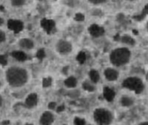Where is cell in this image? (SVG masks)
Listing matches in <instances>:
<instances>
[{"label": "cell", "instance_id": "34", "mask_svg": "<svg viewBox=\"0 0 148 125\" xmlns=\"http://www.w3.org/2000/svg\"><path fill=\"white\" fill-rule=\"evenodd\" d=\"M139 125H148V123L147 122H142V123H140Z\"/></svg>", "mask_w": 148, "mask_h": 125}, {"label": "cell", "instance_id": "15", "mask_svg": "<svg viewBox=\"0 0 148 125\" xmlns=\"http://www.w3.org/2000/svg\"><path fill=\"white\" fill-rule=\"evenodd\" d=\"M43 27L48 34H51L55 28V24L52 21H48L43 24Z\"/></svg>", "mask_w": 148, "mask_h": 125}, {"label": "cell", "instance_id": "2", "mask_svg": "<svg viewBox=\"0 0 148 125\" xmlns=\"http://www.w3.org/2000/svg\"><path fill=\"white\" fill-rule=\"evenodd\" d=\"M131 52L126 48H119L113 50L110 55V60L114 66L119 67L130 61Z\"/></svg>", "mask_w": 148, "mask_h": 125}, {"label": "cell", "instance_id": "35", "mask_svg": "<svg viewBox=\"0 0 148 125\" xmlns=\"http://www.w3.org/2000/svg\"><path fill=\"white\" fill-rule=\"evenodd\" d=\"M133 33H134V34H135V35H137L138 34V32L137 31H136V30H134Z\"/></svg>", "mask_w": 148, "mask_h": 125}, {"label": "cell", "instance_id": "32", "mask_svg": "<svg viewBox=\"0 0 148 125\" xmlns=\"http://www.w3.org/2000/svg\"><path fill=\"white\" fill-rule=\"evenodd\" d=\"M10 121L6 120H4L1 122V124H2V125H8V124H10Z\"/></svg>", "mask_w": 148, "mask_h": 125}, {"label": "cell", "instance_id": "5", "mask_svg": "<svg viewBox=\"0 0 148 125\" xmlns=\"http://www.w3.org/2000/svg\"><path fill=\"white\" fill-rule=\"evenodd\" d=\"M57 52L61 55H66L71 52L72 46L69 41L64 40H60L56 45Z\"/></svg>", "mask_w": 148, "mask_h": 125}, {"label": "cell", "instance_id": "1", "mask_svg": "<svg viewBox=\"0 0 148 125\" xmlns=\"http://www.w3.org/2000/svg\"><path fill=\"white\" fill-rule=\"evenodd\" d=\"M7 81L13 87L24 86L28 80V74L26 69L19 67H12L6 72Z\"/></svg>", "mask_w": 148, "mask_h": 125}, {"label": "cell", "instance_id": "3", "mask_svg": "<svg viewBox=\"0 0 148 125\" xmlns=\"http://www.w3.org/2000/svg\"><path fill=\"white\" fill-rule=\"evenodd\" d=\"M123 87L135 91L136 94L142 93L144 89V85L141 79L137 77H129L122 83Z\"/></svg>", "mask_w": 148, "mask_h": 125}, {"label": "cell", "instance_id": "31", "mask_svg": "<svg viewBox=\"0 0 148 125\" xmlns=\"http://www.w3.org/2000/svg\"><path fill=\"white\" fill-rule=\"evenodd\" d=\"M68 66H66L64 67L63 68V70H62V72H63V73L64 74L66 75L67 73V71H68Z\"/></svg>", "mask_w": 148, "mask_h": 125}, {"label": "cell", "instance_id": "6", "mask_svg": "<svg viewBox=\"0 0 148 125\" xmlns=\"http://www.w3.org/2000/svg\"><path fill=\"white\" fill-rule=\"evenodd\" d=\"M88 30L90 34L95 38H98L103 36L105 32L103 28L97 24L91 25L88 28Z\"/></svg>", "mask_w": 148, "mask_h": 125}, {"label": "cell", "instance_id": "11", "mask_svg": "<svg viewBox=\"0 0 148 125\" xmlns=\"http://www.w3.org/2000/svg\"><path fill=\"white\" fill-rule=\"evenodd\" d=\"M103 95L104 98L109 102H111L114 99L116 93L114 90L108 87H105L103 88Z\"/></svg>", "mask_w": 148, "mask_h": 125}, {"label": "cell", "instance_id": "24", "mask_svg": "<svg viewBox=\"0 0 148 125\" xmlns=\"http://www.w3.org/2000/svg\"><path fill=\"white\" fill-rule=\"evenodd\" d=\"M0 64L2 66H6L8 64V55H0Z\"/></svg>", "mask_w": 148, "mask_h": 125}, {"label": "cell", "instance_id": "21", "mask_svg": "<svg viewBox=\"0 0 148 125\" xmlns=\"http://www.w3.org/2000/svg\"><path fill=\"white\" fill-rule=\"evenodd\" d=\"M83 88L88 92H92L95 90V87L87 81H84L82 84Z\"/></svg>", "mask_w": 148, "mask_h": 125}, {"label": "cell", "instance_id": "36", "mask_svg": "<svg viewBox=\"0 0 148 125\" xmlns=\"http://www.w3.org/2000/svg\"><path fill=\"white\" fill-rule=\"evenodd\" d=\"M129 1H134V0H129Z\"/></svg>", "mask_w": 148, "mask_h": 125}, {"label": "cell", "instance_id": "30", "mask_svg": "<svg viewBox=\"0 0 148 125\" xmlns=\"http://www.w3.org/2000/svg\"><path fill=\"white\" fill-rule=\"evenodd\" d=\"M65 109V106L64 105H63L61 106H59L57 108V112L58 113H60V112H62L64 111Z\"/></svg>", "mask_w": 148, "mask_h": 125}, {"label": "cell", "instance_id": "19", "mask_svg": "<svg viewBox=\"0 0 148 125\" xmlns=\"http://www.w3.org/2000/svg\"><path fill=\"white\" fill-rule=\"evenodd\" d=\"M121 103L123 106L128 107L133 104V101L132 99L127 96H123L121 100Z\"/></svg>", "mask_w": 148, "mask_h": 125}, {"label": "cell", "instance_id": "37", "mask_svg": "<svg viewBox=\"0 0 148 125\" xmlns=\"http://www.w3.org/2000/svg\"><path fill=\"white\" fill-rule=\"evenodd\" d=\"M52 1H58V0H52Z\"/></svg>", "mask_w": 148, "mask_h": 125}, {"label": "cell", "instance_id": "33", "mask_svg": "<svg viewBox=\"0 0 148 125\" xmlns=\"http://www.w3.org/2000/svg\"><path fill=\"white\" fill-rule=\"evenodd\" d=\"M2 103H3V99L2 96L0 95V107L2 106Z\"/></svg>", "mask_w": 148, "mask_h": 125}, {"label": "cell", "instance_id": "16", "mask_svg": "<svg viewBox=\"0 0 148 125\" xmlns=\"http://www.w3.org/2000/svg\"><path fill=\"white\" fill-rule=\"evenodd\" d=\"M77 81L75 77L71 76L64 81V84L68 88H74L77 86Z\"/></svg>", "mask_w": 148, "mask_h": 125}, {"label": "cell", "instance_id": "25", "mask_svg": "<svg viewBox=\"0 0 148 125\" xmlns=\"http://www.w3.org/2000/svg\"><path fill=\"white\" fill-rule=\"evenodd\" d=\"M7 39V35L4 30L0 29V44L5 42Z\"/></svg>", "mask_w": 148, "mask_h": 125}, {"label": "cell", "instance_id": "20", "mask_svg": "<svg viewBox=\"0 0 148 125\" xmlns=\"http://www.w3.org/2000/svg\"><path fill=\"white\" fill-rule=\"evenodd\" d=\"M76 60L80 64H83L86 60V55L85 53L83 51H81L79 53L76 57Z\"/></svg>", "mask_w": 148, "mask_h": 125}, {"label": "cell", "instance_id": "4", "mask_svg": "<svg viewBox=\"0 0 148 125\" xmlns=\"http://www.w3.org/2000/svg\"><path fill=\"white\" fill-rule=\"evenodd\" d=\"M94 120L99 125H109L112 121V114L107 109L97 108L93 113Z\"/></svg>", "mask_w": 148, "mask_h": 125}, {"label": "cell", "instance_id": "9", "mask_svg": "<svg viewBox=\"0 0 148 125\" xmlns=\"http://www.w3.org/2000/svg\"><path fill=\"white\" fill-rule=\"evenodd\" d=\"M18 45L23 49L31 50L34 47V42L32 39L27 38H22L18 41Z\"/></svg>", "mask_w": 148, "mask_h": 125}, {"label": "cell", "instance_id": "13", "mask_svg": "<svg viewBox=\"0 0 148 125\" xmlns=\"http://www.w3.org/2000/svg\"><path fill=\"white\" fill-rule=\"evenodd\" d=\"M12 55L15 59L21 62L25 61L27 59V55L22 51H14L12 52Z\"/></svg>", "mask_w": 148, "mask_h": 125}, {"label": "cell", "instance_id": "14", "mask_svg": "<svg viewBox=\"0 0 148 125\" xmlns=\"http://www.w3.org/2000/svg\"><path fill=\"white\" fill-rule=\"evenodd\" d=\"M119 41H121L122 43L130 46H134L136 43L135 40L129 35H125L122 36L119 38Z\"/></svg>", "mask_w": 148, "mask_h": 125}, {"label": "cell", "instance_id": "28", "mask_svg": "<svg viewBox=\"0 0 148 125\" xmlns=\"http://www.w3.org/2000/svg\"><path fill=\"white\" fill-rule=\"evenodd\" d=\"M75 19L77 21H83L84 20V17L81 14H77L75 16Z\"/></svg>", "mask_w": 148, "mask_h": 125}, {"label": "cell", "instance_id": "8", "mask_svg": "<svg viewBox=\"0 0 148 125\" xmlns=\"http://www.w3.org/2000/svg\"><path fill=\"white\" fill-rule=\"evenodd\" d=\"M54 121V116L49 111H45L41 115L40 119V123L41 125H49Z\"/></svg>", "mask_w": 148, "mask_h": 125}, {"label": "cell", "instance_id": "27", "mask_svg": "<svg viewBox=\"0 0 148 125\" xmlns=\"http://www.w3.org/2000/svg\"><path fill=\"white\" fill-rule=\"evenodd\" d=\"M90 3L94 5H99V4H102L105 3L106 1V0H88Z\"/></svg>", "mask_w": 148, "mask_h": 125}, {"label": "cell", "instance_id": "22", "mask_svg": "<svg viewBox=\"0 0 148 125\" xmlns=\"http://www.w3.org/2000/svg\"><path fill=\"white\" fill-rule=\"evenodd\" d=\"M52 82V79L51 77H48L47 78H44L42 81V85L44 88L49 87L51 86Z\"/></svg>", "mask_w": 148, "mask_h": 125}, {"label": "cell", "instance_id": "10", "mask_svg": "<svg viewBox=\"0 0 148 125\" xmlns=\"http://www.w3.org/2000/svg\"><path fill=\"white\" fill-rule=\"evenodd\" d=\"M104 75L108 81H114L117 79L119 77V73L115 69L109 68L105 70Z\"/></svg>", "mask_w": 148, "mask_h": 125}, {"label": "cell", "instance_id": "17", "mask_svg": "<svg viewBox=\"0 0 148 125\" xmlns=\"http://www.w3.org/2000/svg\"><path fill=\"white\" fill-rule=\"evenodd\" d=\"M147 13H148V6L147 5L144 8L142 13L138 15L133 16V19L137 21H141L145 18Z\"/></svg>", "mask_w": 148, "mask_h": 125}, {"label": "cell", "instance_id": "18", "mask_svg": "<svg viewBox=\"0 0 148 125\" xmlns=\"http://www.w3.org/2000/svg\"><path fill=\"white\" fill-rule=\"evenodd\" d=\"M89 75L92 82L95 83L98 82L100 78V76L97 71L94 69L91 70L89 73Z\"/></svg>", "mask_w": 148, "mask_h": 125}, {"label": "cell", "instance_id": "26", "mask_svg": "<svg viewBox=\"0 0 148 125\" xmlns=\"http://www.w3.org/2000/svg\"><path fill=\"white\" fill-rule=\"evenodd\" d=\"M74 124L76 125H85L86 121L84 119H81L79 117H76L74 119Z\"/></svg>", "mask_w": 148, "mask_h": 125}, {"label": "cell", "instance_id": "12", "mask_svg": "<svg viewBox=\"0 0 148 125\" xmlns=\"http://www.w3.org/2000/svg\"><path fill=\"white\" fill-rule=\"evenodd\" d=\"M28 0H9L10 6L13 8L18 9L25 6L27 4Z\"/></svg>", "mask_w": 148, "mask_h": 125}, {"label": "cell", "instance_id": "29", "mask_svg": "<svg viewBox=\"0 0 148 125\" xmlns=\"http://www.w3.org/2000/svg\"><path fill=\"white\" fill-rule=\"evenodd\" d=\"M56 102H51L48 104V107L49 109H54L56 107Z\"/></svg>", "mask_w": 148, "mask_h": 125}, {"label": "cell", "instance_id": "23", "mask_svg": "<svg viewBox=\"0 0 148 125\" xmlns=\"http://www.w3.org/2000/svg\"><path fill=\"white\" fill-rule=\"evenodd\" d=\"M36 57L40 60L42 61L46 57L45 52L43 48L39 49L37 52Z\"/></svg>", "mask_w": 148, "mask_h": 125}, {"label": "cell", "instance_id": "7", "mask_svg": "<svg viewBox=\"0 0 148 125\" xmlns=\"http://www.w3.org/2000/svg\"><path fill=\"white\" fill-rule=\"evenodd\" d=\"M38 103V95L36 93H32L26 99L25 106L27 108H33L37 106Z\"/></svg>", "mask_w": 148, "mask_h": 125}]
</instances>
